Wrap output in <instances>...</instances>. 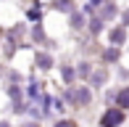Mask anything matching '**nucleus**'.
I'll use <instances>...</instances> for the list:
<instances>
[{
  "mask_svg": "<svg viewBox=\"0 0 129 127\" xmlns=\"http://www.w3.org/2000/svg\"><path fill=\"white\" fill-rule=\"evenodd\" d=\"M119 103H121V106H126V103H129V90H124V93L119 95Z\"/></svg>",
  "mask_w": 129,
  "mask_h": 127,
  "instance_id": "obj_2",
  "label": "nucleus"
},
{
  "mask_svg": "<svg viewBox=\"0 0 129 127\" xmlns=\"http://www.w3.org/2000/svg\"><path fill=\"white\" fill-rule=\"evenodd\" d=\"M119 122H121V111H108L103 117V124L105 127H113V124H119Z\"/></svg>",
  "mask_w": 129,
  "mask_h": 127,
  "instance_id": "obj_1",
  "label": "nucleus"
},
{
  "mask_svg": "<svg viewBox=\"0 0 129 127\" xmlns=\"http://www.w3.org/2000/svg\"><path fill=\"white\" fill-rule=\"evenodd\" d=\"M58 127H74L71 122H61V124H58Z\"/></svg>",
  "mask_w": 129,
  "mask_h": 127,
  "instance_id": "obj_3",
  "label": "nucleus"
}]
</instances>
